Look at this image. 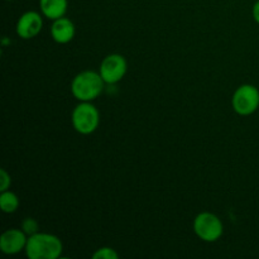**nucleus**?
<instances>
[{
    "instance_id": "nucleus-3",
    "label": "nucleus",
    "mask_w": 259,
    "mask_h": 259,
    "mask_svg": "<svg viewBox=\"0 0 259 259\" xmlns=\"http://www.w3.org/2000/svg\"><path fill=\"white\" fill-rule=\"evenodd\" d=\"M71 120L76 132L88 136L98 129L99 123H100V114L96 106L93 105L90 101H81L73 109Z\"/></svg>"
},
{
    "instance_id": "nucleus-2",
    "label": "nucleus",
    "mask_w": 259,
    "mask_h": 259,
    "mask_svg": "<svg viewBox=\"0 0 259 259\" xmlns=\"http://www.w3.org/2000/svg\"><path fill=\"white\" fill-rule=\"evenodd\" d=\"M101 75L95 71H82L73 77L71 93L78 101H93L101 95L104 90Z\"/></svg>"
},
{
    "instance_id": "nucleus-4",
    "label": "nucleus",
    "mask_w": 259,
    "mask_h": 259,
    "mask_svg": "<svg viewBox=\"0 0 259 259\" xmlns=\"http://www.w3.org/2000/svg\"><path fill=\"white\" fill-rule=\"evenodd\" d=\"M195 234L204 242H217L224 233L222 220L212 212H200L194 220Z\"/></svg>"
},
{
    "instance_id": "nucleus-14",
    "label": "nucleus",
    "mask_w": 259,
    "mask_h": 259,
    "mask_svg": "<svg viewBox=\"0 0 259 259\" xmlns=\"http://www.w3.org/2000/svg\"><path fill=\"white\" fill-rule=\"evenodd\" d=\"M10 184H12V179H10V175L5 171L4 168L0 169V191H7L9 190Z\"/></svg>"
},
{
    "instance_id": "nucleus-7",
    "label": "nucleus",
    "mask_w": 259,
    "mask_h": 259,
    "mask_svg": "<svg viewBox=\"0 0 259 259\" xmlns=\"http://www.w3.org/2000/svg\"><path fill=\"white\" fill-rule=\"evenodd\" d=\"M42 27L43 19L39 13L30 10V12H25L24 14L20 15L17 25H15V32H17L18 37L23 38V39H30L39 34Z\"/></svg>"
},
{
    "instance_id": "nucleus-10",
    "label": "nucleus",
    "mask_w": 259,
    "mask_h": 259,
    "mask_svg": "<svg viewBox=\"0 0 259 259\" xmlns=\"http://www.w3.org/2000/svg\"><path fill=\"white\" fill-rule=\"evenodd\" d=\"M40 12L48 19H58L65 17L67 12L68 2L67 0H39Z\"/></svg>"
},
{
    "instance_id": "nucleus-9",
    "label": "nucleus",
    "mask_w": 259,
    "mask_h": 259,
    "mask_svg": "<svg viewBox=\"0 0 259 259\" xmlns=\"http://www.w3.org/2000/svg\"><path fill=\"white\" fill-rule=\"evenodd\" d=\"M75 33V24L68 18L61 17L53 20V24L51 27V35L55 42L60 43V45H66L73 39Z\"/></svg>"
},
{
    "instance_id": "nucleus-11",
    "label": "nucleus",
    "mask_w": 259,
    "mask_h": 259,
    "mask_svg": "<svg viewBox=\"0 0 259 259\" xmlns=\"http://www.w3.org/2000/svg\"><path fill=\"white\" fill-rule=\"evenodd\" d=\"M0 207L5 214H13L19 207V199L14 192L9 191V190L3 191L0 195Z\"/></svg>"
},
{
    "instance_id": "nucleus-5",
    "label": "nucleus",
    "mask_w": 259,
    "mask_h": 259,
    "mask_svg": "<svg viewBox=\"0 0 259 259\" xmlns=\"http://www.w3.org/2000/svg\"><path fill=\"white\" fill-rule=\"evenodd\" d=\"M232 104L237 114L243 116L250 115L259 108V90L249 83L239 86L233 94Z\"/></svg>"
},
{
    "instance_id": "nucleus-12",
    "label": "nucleus",
    "mask_w": 259,
    "mask_h": 259,
    "mask_svg": "<svg viewBox=\"0 0 259 259\" xmlns=\"http://www.w3.org/2000/svg\"><path fill=\"white\" fill-rule=\"evenodd\" d=\"M119 254L115 252V249L109 247H103L96 250L93 254L94 259H118Z\"/></svg>"
},
{
    "instance_id": "nucleus-13",
    "label": "nucleus",
    "mask_w": 259,
    "mask_h": 259,
    "mask_svg": "<svg viewBox=\"0 0 259 259\" xmlns=\"http://www.w3.org/2000/svg\"><path fill=\"white\" fill-rule=\"evenodd\" d=\"M22 230L25 233V234L28 235V237H30V235L38 233L37 232V230H38V223L35 222L34 219H32V218H27V219L23 222Z\"/></svg>"
},
{
    "instance_id": "nucleus-1",
    "label": "nucleus",
    "mask_w": 259,
    "mask_h": 259,
    "mask_svg": "<svg viewBox=\"0 0 259 259\" xmlns=\"http://www.w3.org/2000/svg\"><path fill=\"white\" fill-rule=\"evenodd\" d=\"M62 250L63 244L60 238L48 233L30 235L25 245V254L29 259H57Z\"/></svg>"
},
{
    "instance_id": "nucleus-6",
    "label": "nucleus",
    "mask_w": 259,
    "mask_h": 259,
    "mask_svg": "<svg viewBox=\"0 0 259 259\" xmlns=\"http://www.w3.org/2000/svg\"><path fill=\"white\" fill-rule=\"evenodd\" d=\"M126 70H128V63H126L125 58L118 53H113V55L106 56L101 61L99 73L105 81V83L113 85V83L119 82L125 76Z\"/></svg>"
},
{
    "instance_id": "nucleus-16",
    "label": "nucleus",
    "mask_w": 259,
    "mask_h": 259,
    "mask_svg": "<svg viewBox=\"0 0 259 259\" xmlns=\"http://www.w3.org/2000/svg\"><path fill=\"white\" fill-rule=\"evenodd\" d=\"M8 2H13V0H8Z\"/></svg>"
},
{
    "instance_id": "nucleus-8",
    "label": "nucleus",
    "mask_w": 259,
    "mask_h": 259,
    "mask_svg": "<svg viewBox=\"0 0 259 259\" xmlns=\"http://www.w3.org/2000/svg\"><path fill=\"white\" fill-rule=\"evenodd\" d=\"M28 237L22 229H8L0 237V250L5 254H17L25 250Z\"/></svg>"
},
{
    "instance_id": "nucleus-15",
    "label": "nucleus",
    "mask_w": 259,
    "mask_h": 259,
    "mask_svg": "<svg viewBox=\"0 0 259 259\" xmlns=\"http://www.w3.org/2000/svg\"><path fill=\"white\" fill-rule=\"evenodd\" d=\"M252 14H253V18H254L255 22L259 24V0H257V2H255V4L253 5Z\"/></svg>"
}]
</instances>
